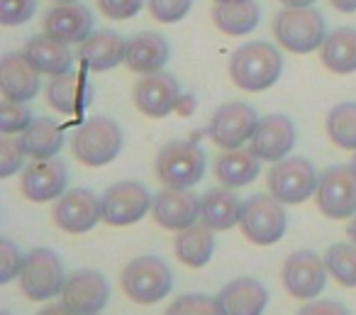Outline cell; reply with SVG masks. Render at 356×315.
<instances>
[{
    "label": "cell",
    "mask_w": 356,
    "mask_h": 315,
    "mask_svg": "<svg viewBox=\"0 0 356 315\" xmlns=\"http://www.w3.org/2000/svg\"><path fill=\"white\" fill-rule=\"evenodd\" d=\"M283 71V56L271 42H247L229 59V79L249 93L271 89Z\"/></svg>",
    "instance_id": "obj_1"
},
{
    "label": "cell",
    "mask_w": 356,
    "mask_h": 315,
    "mask_svg": "<svg viewBox=\"0 0 356 315\" xmlns=\"http://www.w3.org/2000/svg\"><path fill=\"white\" fill-rule=\"evenodd\" d=\"M273 37L293 54H310L320 49L327 37L325 17L317 8H283L273 17Z\"/></svg>",
    "instance_id": "obj_2"
},
{
    "label": "cell",
    "mask_w": 356,
    "mask_h": 315,
    "mask_svg": "<svg viewBox=\"0 0 356 315\" xmlns=\"http://www.w3.org/2000/svg\"><path fill=\"white\" fill-rule=\"evenodd\" d=\"M122 291L129 300L139 305H152L166 298L173 289L171 269L159 256H137L122 269Z\"/></svg>",
    "instance_id": "obj_3"
},
{
    "label": "cell",
    "mask_w": 356,
    "mask_h": 315,
    "mask_svg": "<svg viewBox=\"0 0 356 315\" xmlns=\"http://www.w3.org/2000/svg\"><path fill=\"white\" fill-rule=\"evenodd\" d=\"M74 154L86 167H105L120 152H122V130L113 118H90L76 130L74 135Z\"/></svg>",
    "instance_id": "obj_4"
},
{
    "label": "cell",
    "mask_w": 356,
    "mask_h": 315,
    "mask_svg": "<svg viewBox=\"0 0 356 315\" xmlns=\"http://www.w3.org/2000/svg\"><path fill=\"white\" fill-rule=\"evenodd\" d=\"M205 154L198 142L173 139L156 154V176L171 188H191L203 178Z\"/></svg>",
    "instance_id": "obj_5"
},
{
    "label": "cell",
    "mask_w": 356,
    "mask_h": 315,
    "mask_svg": "<svg viewBox=\"0 0 356 315\" xmlns=\"http://www.w3.org/2000/svg\"><path fill=\"white\" fill-rule=\"evenodd\" d=\"M66 276L64 264H61L59 254L47 247H37V249L27 252L25 261L20 269V289L30 300H47L54 298L56 293L64 291Z\"/></svg>",
    "instance_id": "obj_6"
},
{
    "label": "cell",
    "mask_w": 356,
    "mask_h": 315,
    "mask_svg": "<svg viewBox=\"0 0 356 315\" xmlns=\"http://www.w3.org/2000/svg\"><path fill=\"white\" fill-rule=\"evenodd\" d=\"M239 227L249 242L268 247L281 240L286 232V210H283L278 198L257 193V196L244 201Z\"/></svg>",
    "instance_id": "obj_7"
},
{
    "label": "cell",
    "mask_w": 356,
    "mask_h": 315,
    "mask_svg": "<svg viewBox=\"0 0 356 315\" xmlns=\"http://www.w3.org/2000/svg\"><path fill=\"white\" fill-rule=\"evenodd\" d=\"M317 181L320 176L315 174L312 162H307L305 157H286L273 164V169L268 171L271 196L291 206L307 201L312 193H317Z\"/></svg>",
    "instance_id": "obj_8"
},
{
    "label": "cell",
    "mask_w": 356,
    "mask_h": 315,
    "mask_svg": "<svg viewBox=\"0 0 356 315\" xmlns=\"http://www.w3.org/2000/svg\"><path fill=\"white\" fill-rule=\"evenodd\" d=\"M317 208L332 220L356 215V171L351 167H330L317 181Z\"/></svg>",
    "instance_id": "obj_9"
},
{
    "label": "cell",
    "mask_w": 356,
    "mask_h": 315,
    "mask_svg": "<svg viewBox=\"0 0 356 315\" xmlns=\"http://www.w3.org/2000/svg\"><path fill=\"white\" fill-rule=\"evenodd\" d=\"M259 125L257 110L249 103H225L215 110L213 120H210L208 135L218 147L222 149H239L244 142H249Z\"/></svg>",
    "instance_id": "obj_10"
},
{
    "label": "cell",
    "mask_w": 356,
    "mask_h": 315,
    "mask_svg": "<svg viewBox=\"0 0 356 315\" xmlns=\"http://www.w3.org/2000/svg\"><path fill=\"white\" fill-rule=\"evenodd\" d=\"M152 196L137 181H120L110 186L103 196V220L113 227L139 222L152 210Z\"/></svg>",
    "instance_id": "obj_11"
},
{
    "label": "cell",
    "mask_w": 356,
    "mask_h": 315,
    "mask_svg": "<svg viewBox=\"0 0 356 315\" xmlns=\"http://www.w3.org/2000/svg\"><path fill=\"white\" fill-rule=\"evenodd\" d=\"M51 215L64 232L81 235L93 230L98 220H103V198H98L88 188H71L56 201Z\"/></svg>",
    "instance_id": "obj_12"
},
{
    "label": "cell",
    "mask_w": 356,
    "mask_h": 315,
    "mask_svg": "<svg viewBox=\"0 0 356 315\" xmlns=\"http://www.w3.org/2000/svg\"><path fill=\"white\" fill-rule=\"evenodd\" d=\"M283 286L296 298H315L327 281V264L310 249H298L283 261Z\"/></svg>",
    "instance_id": "obj_13"
},
{
    "label": "cell",
    "mask_w": 356,
    "mask_h": 315,
    "mask_svg": "<svg viewBox=\"0 0 356 315\" xmlns=\"http://www.w3.org/2000/svg\"><path fill=\"white\" fill-rule=\"evenodd\" d=\"M134 105L142 115L147 118H166L168 113L178 108L181 100V86H178L176 76L166 74V71H156V74H147L137 81L132 91Z\"/></svg>",
    "instance_id": "obj_14"
},
{
    "label": "cell",
    "mask_w": 356,
    "mask_h": 315,
    "mask_svg": "<svg viewBox=\"0 0 356 315\" xmlns=\"http://www.w3.org/2000/svg\"><path fill=\"white\" fill-rule=\"evenodd\" d=\"M152 217L159 227L171 232H181L186 227L195 225L200 217V198L191 193L188 188L166 186L156 193L152 203Z\"/></svg>",
    "instance_id": "obj_15"
},
{
    "label": "cell",
    "mask_w": 356,
    "mask_h": 315,
    "mask_svg": "<svg viewBox=\"0 0 356 315\" xmlns=\"http://www.w3.org/2000/svg\"><path fill=\"white\" fill-rule=\"evenodd\" d=\"M108 281L98 271H74L61 291V303L74 315H98L108 303Z\"/></svg>",
    "instance_id": "obj_16"
},
{
    "label": "cell",
    "mask_w": 356,
    "mask_h": 315,
    "mask_svg": "<svg viewBox=\"0 0 356 315\" xmlns=\"http://www.w3.org/2000/svg\"><path fill=\"white\" fill-rule=\"evenodd\" d=\"M296 147V125L286 115H266L259 118V125L249 139V149L261 162H281Z\"/></svg>",
    "instance_id": "obj_17"
},
{
    "label": "cell",
    "mask_w": 356,
    "mask_h": 315,
    "mask_svg": "<svg viewBox=\"0 0 356 315\" xmlns=\"http://www.w3.org/2000/svg\"><path fill=\"white\" fill-rule=\"evenodd\" d=\"M69 171L61 159H35L22 174V196L32 203H47L66 193Z\"/></svg>",
    "instance_id": "obj_18"
},
{
    "label": "cell",
    "mask_w": 356,
    "mask_h": 315,
    "mask_svg": "<svg viewBox=\"0 0 356 315\" xmlns=\"http://www.w3.org/2000/svg\"><path fill=\"white\" fill-rule=\"evenodd\" d=\"M44 32L64 45H83L93 35V13L81 3H56L44 15Z\"/></svg>",
    "instance_id": "obj_19"
},
{
    "label": "cell",
    "mask_w": 356,
    "mask_h": 315,
    "mask_svg": "<svg viewBox=\"0 0 356 315\" xmlns=\"http://www.w3.org/2000/svg\"><path fill=\"white\" fill-rule=\"evenodd\" d=\"M40 76L35 64L20 52H10L0 59V91L10 100L30 103L32 98H37L42 89Z\"/></svg>",
    "instance_id": "obj_20"
},
{
    "label": "cell",
    "mask_w": 356,
    "mask_h": 315,
    "mask_svg": "<svg viewBox=\"0 0 356 315\" xmlns=\"http://www.w3.org/2000/svg\"><path fill=\"white\" fill-rule=\"evenodd\" d=\"M47 103L61 115H81L93 103V86L83 74L66 71L47 84Z\"/></svg>",
    "instance_id": "obj_21"
},
{
    "label": "cell",
    "mask_w": 356,
    "mask_h": 315,
    "mask_svg": "<svg viewBox=\"0 0 356 315\" xmlns=\"http://www.w3.org/2000/svg\"><path fill=\"white\" fill-rule=\"evenodd\" d=\"M127 54V40L118 35L115 30H98L81 45L79 59L83 69L103 74V71L115 69L118 64H124Z\"/></svg>",
    "instance_id": "obj_22"
},
{
    "label": "cell",
    "mask_w": 356,
    "mask_h": 315,
    "mask_svg": "<svg viewBox=\"0 0 356 315\" xmlns=\"http://www.w3.org/2000/svg\"><path fill=\"white\" fill-rule=\"evenodd\" d=\"M168 56H171V47H168L166 37L156 35V32H137L127 40L124 64L134 74L147 76L163 71Z\"/></svg>",
    "instance_id": "obj_23"
},
{
    "label": "cell",
    "mask_w": 356,
    "mask_h": 315,
    "mask_svg": "<svg viewBox=\"0 0 356 315\" xmlns=\"http://www.w3.org/2000/svg\"><path fill=\"white\" fill-rule=\"evenodd\" d=\"M268 303V293L257 279H234L218 293L220 315H261Z\"/></svg>",
    "instance_id": "obj_24"
},
{
    "label": "cell",
    "mask_w": 356,
    "mask_h": 315,
    "mask_svg": "<svg viewBox=\"0 0 356 315\" xmlns=\"http://www.w3.org/2000/svg\"><path fill=\"white\" fill-rule=\"evenodd\" d=\"M22 54L35 64V69L40 71V74H47V76L66 74V71H71V66H74V54H71L69 45L54 40V37H49L47 32L30 37L25 49H22Z\"/></svg>",
    "instance_id": "obj_25"
},
{
    "label": "cell",
    "mask_w": 356,
    "mask_h": 315,
    "mask_svg": "<svg viewBox=\"0 0 356 315\" xmlns=\"http://www.w3.org/2000/svg\"><path fill=\"white\" fill-rule=\"evenodd\" d=\"M242 206L239 196L234 193V188H210L208 193H203L200 198V220L203 225H208L210 230H229L239 222L242 217Z\"/></svg>",
    "instance_id": "obj_26"
},
{
    "label": "cell",
    "mask_w": 356,
    "mask_h": 315,
    "mask_svg": "<svg viewBox=\"0 0 356 315\" xmlns=\"http://www.w3.org/2000/svg\"><path fill=\"white\" fill-rule=\"evenodd\" d=\"M261 171V159L252 149H225L215 159V176L227 188H242L252 183Z\"/></svg>",
    "instance_id": "obj_27"
},
{
    "label": "cell",
    "mask_w": 356,
    "mask_h": 315,
    "mask_svg": "<svg viewBox=\"0 0 356 315\" xmlns=\"http://www.w3.org/2000/svg\"><path fill=\"white\" fill-rule=\"evenodd\" d=\"M20 142L27 157L32 159H51L64 147V130L56 120L37 118L30 123L25 132H20Z\"/></svg>",
    "instance_id": "obj_28"
},
{
    "label": "cell",
    "mask_w": 356,
    "mask_h": 315,
    "mask_svg": "<svg viewBox=\"0 0 356 315\" xmlns=\"http://www.w3.org/2000/svg\"><path fill=\"white\" fill-rule=\"evenodd\" d=\"M215 230H210L208 225H191L186 230H181L173 242L178 261H184L191 269H200L213 259L215 252Z\"/></svg>",
    "instance_id": "obj_29"
},
{
    "label": "cell",
    "mask_w": 356,
    "mask_h": 315,
    "mask_svg": "<svg viewBox=\"0 0 356 315\" xmlns=\"http://www.w3.org/2000/svg\"><path fill=\"white\" fill-rule=\"evenodd\" d=\"M213 20L220 32L229 37H244L257 30L261 20V8L257 0H244V3H215Z\"/></svg>",
    "instance_id": "obj_30"
},
{
    "label": "cell",
    "mask_w": 356,
    "mask_h": 315,
    "mask_svg": "<svg viewBox=\"0 0 356 315\" xmlns=\"http://www.w3.org/2000/svg\"><path fill=\"white\" fill-rule=\"evenodd\" d=\"M322 64L332 74H351L356 71V30L337 27L325 37L320 47Z\"/></svg>",
    "instance_id": "obj_31"
},
{
    "label": "cell",
    "mask_w": 356,
    "mask_h": 315,
    "mask_svg": "<svg viewBox=\"0 0 356 315\" xmlns=\"http://www.w3.org/2000/svg\"><path fill=\"white\" fill-rule=\"evenodd\" d=\"M327 135L337 147L356 152V103H339L330 110Z\"/></svg>",
    "instance_id": "obj_32"
},
{
    "label": "cell",
    "mask_w": 356,
    "mask_h": 315,
    "mask_svg": "<svg viewBox=\"0 0 356 315\" xmlns=\"http://www.w3.org/2000/svg\"><path fill=\"white\" fill-rule=\"evenodd\" d=\"M327 271L341 286H356V245H332L325 254Z\"/></svg>",
    "instance_id": "obj_33"
},
{
    "label": "cell",
    "mask_w": 356,
    "mask_h": 315,
    "mask_svg": "<svg viewBox=\"0 0 356 315\" xmlns=\"http://www.w3.org/2000/svg\"><path fill=\"white\" fill-rule=\"evenodd\" d=\"M32 113L27 108V103L20 100H10L6 98L0 103V132L3 135H15V132H25L32 123Z\"/></svg>",
    "instance_id": "obj_34"
},
{
    "label": "cell",
    "mask_w": 356,
    "mask_h": 315,
    "mask_svg": "<svg viewBox=\"0 0 356 315\" xmlns=\"http://www.w3.org/2000/svg\"><path fill=\"white\" fill-rule=\"evenodd\" d=\"M166 315H220L218 298L205 293H186L168 305Z\"/></svg>",
    "instance_id": "obj_35"
},
{
    "label": "cell",
    "mask_w": 356,
    "mask_h": 315,
    "mask_svg": "<svg viewBox=\"0 0 356 315\" xmlns=\"http://www.w3.org/2000/svg\"><path fill=\"white\" fill-rule=\"evenodd\" d=\"M25 149H22L20 137H10L3 135L0 137V178L13 176L15 171H20L25 164Z\"/></svg>",
    "instance_id": "obj_36"
},
{
    "label": "cell",
    "mask_w": 356,
    "mask_h": 315,
    "mask_svg": "<svg viewBox=\"0 0 356 315\" xmlns=\"http://www.w3.org/2000/svg\"><path fill=\"white\" fill-rule=\"evenodd\" d=\"M37 0H0V25L17 27L35 17Z\"/></svg>",
    "instance_id": "obj_37"
},
{
    "label": "cell",
    "mask_w": 356,
    "mask_h": 315,
    "mask_svg": "<svg viewBox=\"0 0 356 315\" xmlns=\"http://www.w3.org/2000/svg\"><path fill=\"white\" fill-rule=\"evenodd\" d=\"M147 6L156 22H178L188 15L193 0H147Z\"/></svg>",
    "instance_id": "obj_38"
},
{
    "label": "cell",
    "mask_w": 356,
    "mask_h": 315,
    "mask_svg": "<svg viewBox=\"0 0 356 315\" xmlns=\"http://www.w3.org/2000/svg\"><path fill=\"white\" fill-rule=\"evenodd\" d=\"M22 261L25 256H20L17 247L10 240H0V284H8L15 276H20Z\"/></svg>",
    "instance_id": "obj_39"
},
{
    "label": "cell",
    "mask_w": 356,
    "mask_h": 315,
    "mask_svg": "<svg viewBox=\"0 0 356 315\" xmlns=\"http://www.w3.org/2000/svg\"><path fill=\"white\" fill-rule=\"evenodd\" d=\"M95 6L108 20H129L144 8V0H95Z\"/></svg>",
    "instance_id": "obj_40"
},
{
    "label": "cell",
    "mask_w": 356,
    "mask_h": 315,
    "mask_svg": "<svg viewBox=\"0 0 356 315\" xmlns=\"http://www.w3.org/2000/svg\"><path fill=\"white\" fill-rule=\"evenodd\" d=\"M298 315H351L344 305L334 303V300H312V303L302 305Z\"/></svg>",
    "instance_id": "obj_41"
},
{
    "label": "cell",
    "mask_w": 356,
    "mask_h": 315,
    "mask_svg": "<svg viewBox=\"0 0 356 315\" xmlns=\"http://www.w3.org/2000/svg\"><path fill=\"white\" fill-rule=\"evenodd\" d=\"M330 6L339 13H356V0H330Z\"/></svg>",
    "instance_id": "obj_42"
},
{
    "label": "cell",
    "mask_w": 356,
    "mask_h": 315,
    "mask_svg": "<svg viewBox=\"0 0 356 315\" xmlns=\"http://www.w3.org/2000/svg\"><path fill=\"white\" fill-rule=\"evenodd\" d=\"M37 315H74V313H71V310L66 308L64 303H61V305H47V308L40 310Z\"/></svg>",
    "instance_id": "obj_43"
},
{
    "label": "cell",
    "mask_w": 356,
    "mask_h": 315,
    "mask_svg": "<svg viewBox=\"0 0 356 315\" xmlns=\"http://www.w3.org/2000/svg\"><path fill=\"white\" fill-rule=\"evenodd\" d=\"M278 3H283L286 8H312L317 0H278Z\"/></svg>",
    "instance_id": "obj_44"
},
{
    "label": "cell",
    "mask_w": 356,
    "mask_h": 315,
    "mask_svg": "<svg viewBox=\"0 0 356 315\" xmlns=\"http://www.w3.org/2000/svg\"><path fill=\"white\" fill-rule=\"evenodd\" d=\"M346 235H349V237H351V242L356 245V217L349 222V227H346Z\"/></svg>",
    "instance_id": "obj_45"
},
{
    "label": "cell",
    "mask_w": 356,
    "mask_h": 315,
    "mask_svg": "<svg viewBox=\"0 0 356 315\" xmlns=\"http://www.w3.org/2000/svg\"><path fill=\"white\" fill-rule=\"evenodd\" d=\"M215 3H244V0H215Z\"/></svg>",
    "instance_id": "obj_46"
},
{
    "label": "cell",
    "mask_w": 356,
    "mask_h": 315,
    "mask_svg": "<svg viewBox=\"0 0 356 315\" xmlns=\"http://www.w3.org/2000/svg\"><path fill=\"white\" fill-rule=\"evenodd\" d=\"M51 3H79V0H51Z\"/></svg>",
    "instance_id": "obj_47"
},
{
    "label": "cell",
    "mask_w": 356,
    "mask_h": 315,
    "mask_svg": "<svg viewBox=\"0 0 356 315\" xmlns=\"http://www.w3.org/2000/svg\"><path fill=\"white\" fill-rule=\"evenodd\" d=\"M351 169H354V171H356V157H354V162H351Z\"/></svg>",
    "instance_id": "obj_48"
},
{
    "label": "cell",
    "mask_w": 356,
    "mask_h": 315,
    "mask_svg": "<svg viewBox=\"0 0 356 315\" xmlns=\"http://www.w3.org/2000/svg\"><path fill=\"white\" fill-rule=\"evenodd\" d=\"M0 315H10V313H6V310H3V313H0Z\"/></svg>",
    "instance_id": "obj_49"
}]
</instances>
